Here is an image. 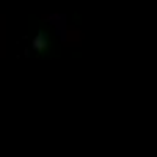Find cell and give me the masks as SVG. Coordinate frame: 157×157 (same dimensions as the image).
I'll list each match as a JSON object with an SVG mask.
<instances>
[{
    "mask_svg": "<svg viewBox=\"0 0 157 157\" xmlns=\"http://www.w3.org/2000/svg\"><path fill=\"white\" fill-rule=\"evenodd\" d=\"M33 47H36V50H44V47H47V39H44V33H39V39H33Z\"/></svg>",
    "mask_w": 157,
    "mask_h": 157,
    "instance_id": "6da1fadb",
    "label": "cell"
}]
</instances>
